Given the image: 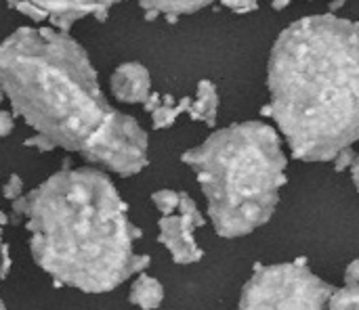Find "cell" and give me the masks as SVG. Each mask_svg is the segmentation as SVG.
Listing matches in <instances>:
<instances>
[{
    "label": "cell",
    "instance_id": "obj_1",
    "mask_svg": "<svg viewBox=\"0 0 359 310\" xmlns=\"http://www.w3.org/2000/svg\"><path fill=\"white\" fill-rule=\"evenodd\" d=\"M25 218L36 265L57 283L105 294L149 267L135 254L141 237L109 176L93 168H61L13 202Z\"/></svg>",
    "mask_w": 359,
    "mask_h": 310
},
{
    "label": "cell",
    "instance_id": "obj_2",
    "mask_svg": "<svg viewBox=\"0 0 359 310\" xmlns=\"http://www.w3.org/2000/svg\"><path fill=\"white\" fill-rule=\"evenodd\" d=\"M271 118L301 162H332L359 141V23L332 13L288 25L269 57Z\"/></svg>",
    "mask_w": 359,
    "mask_h": 310
},
{
    "label": "cell",
    "instance_id": "obj_3",
    "mask_svg": "<svg viewBox=\"0 0 359 310\" xmlns=\"http://www.w3.org/2000/svg\"><path fill=\"white\" fill-rule=\"evenodd\" d=\"M0 86L27 126L67 151L82 153L114 113L86 50L63 29L19 27L4 38Z\"/></svg>",
    "mask_w": 359,
    "mask_h": 310
},
{
    "label": "cell",
    "instance_id": "obj_4",
    "mask_svg": "<svg viewBox=\"0 0 359 310\" xmlns=\"http://www.w3.org/2000/svg\"><path fill=\"white\" fill-rule=\"evenodd\" d=\"M181 160L196 170L212 227L225 239L267 225L288 183L280 134L263 122L221 128Z\"/></svg>",
    "mask_w": 359,
    "mask_h": 310
},
{
    "label": "cell",
    "instance_id": "obj_5",
    "mask_svg": "<svg viewBox=\"0 0 359 310\" xmlns=\"http://www.w3.org/2000/svg\"><path fill=\"white\" fill-rule=\"evenodd\" d=\"M334 288L309 271L305 258L286 265H255L252 279L244 286L240 309H309L328 307Z\"/></svg>",
    "mask_w": 359,
    "mask_h": 310
},
{
    "label": "cell",
    "instance_id": "obj_6",
    "mask_svg": "<svg viewBox=\"0 0 359 310\" xmlns=\"http://www.w3.org/2000/svg\"><path fill=\"white\" fill-rule=\"evenodd\" d=\"M147 132L133 115L116 111L86 143L82 155L120 176L139 174L147 166Z\"/></svg>",
    "mask_w": 359,
    "mask_h": 310
},
{
    "label": "cell",
    "instance_id": "obj_7",
    "mask_svg": "<svg viewBox=\"0 0 359 310\" xmlns=\"http://www.w3.org/2000/svg\"><path fill=\"white\" fill-rule=\"evenodd\" d=\"M204 225H206V218L200 214L198 204L187 193H181L179 214L177 216L175 214L162 216L158 223V227H160L158 241L170 252V256L177 265L200 262L204 252L196 244L194 231L204 227Z\"/></svg>",
    "mask_w": 359,
    "mask_h": 310
},
{
    "label": "cell",
    "instance_id": "obj_8",
    "mask_svg": "<svg viewBox=\"0 0 359 310\" xmlns=\"http://www.w3.org/2000/svg\"><path fill=\"white\" fill-rule=\"evenodd\" d=\"M21 2H29L40 10H44L59 29H69L74 21L86 15H97L103 19L107 10L120 0H21Z\"/></svg>",
    "mask_w": 359,
    "mask_h": 310
},
{
    "label": "cell",
    "instance_id": "obj_9",
    "mask_svg": "<svg viewBox=\"0 0 359 310\" xmlns=\"http://www.w3.org/2000/svg\"><path fill=\"white\" fill-rule=\"evenodd\" d=\"M111 92L122 103H145L151 94V78L141 63H122L111 73Z\"/></svg>",
    "mask_w": 359,
    "mask_h": 310
},
{
    "label": "cell",
    "instance_id": "obj_10",
    "mask_svg": "<svg viewBox=\"0 0 359 310\" xmlns=\"http://www.w3.org/2000/svg\"><path fill=\"white\" fill-rule=\"evenodd\" d=\"M217 111H219L217 86L210 80H200L196 90V101H191L187 115L191 118V122H202L212 128L217 124Z\"/></svg>",
    "mask_w": 359,
    "mask_h": 310
},
{
    "label": "cell",
    "instance_id": "obj_11",
    "mask_svg": "<svg viewBox=\"0 0 359 310\" xmlns=\"http://www.w3.org/2000/svg\"><path fill=\"white\" fill-rule=\"evenodd\" d=\"M215 0H139V6L145 10V19L151 21L158 15H187L208 6Z\"/></svg>",
    "mask_w": 359,
    "mask_h": 310
},
{
    "label": "cell",
    "instance_id": "obj_12",
    "mask_svg": "<svg viewBox=\"0 0 359 310\" xmlns=\"http://www.w3.org/2000/svg\"><path fill=\"white\" fill-rule=\"evenodd\" d=\"M130 304L141 307V309H158L164 300V288L158 279L139 273V277L135 279L133 288H130V296H128Z\"/></svg>",
    "mask_w": 359,
    "mask_h": 310
},
{
    "label": "cell",
    "instance_id": "obj_13",
    "mask_svg": "<svg viewBox=\"0 0 359 310\" xmlns=\"http://www.w3.org/2000/svg\"><path fill=\"white\" fill-rule=\"evenodd\" d=\"M191 105V99L189 97H183L181 101L175 103V97L172 94H162V101L160 105L151 111V122H154V128L160 130V128H170L177 118L181 113H187Z\"/></svg>",
    "mask_w": 359,
    "mask_h": 310
},
{
    "label": "cell",
    "instance_id": "obj_14",
    "mask_svg": "<svg viewBox=\"0 0 359 310\" xmlns=\"http://www.w3.org/2000/svg\"><path fill=\"white\" fill-rule=\"evenodd\" d=\"M328 307L330 309H359V283L347 286L343 290H334Z\"/></svg>",
    "mask_w": 359,
    "mask_h": 310
},
{
    "label": "cell",
    "instance_id": "obj_15",
    "mask_svg": "<svg viewBox=\"0 0 359 310\" xmlns=\"http://www.w3.org/2000/svg\"><path fill=\"white\" fill-rule=\"evenodd\" d=\"M179 199H181V193H177L172 189H162L151 195V202L162 216L175 214V210H179Z\"/></svg>",
    "mask_w": 359,
    "mask_h": 310
},
{
    "label": "cell",
    "instance_id": "obj_16",
    "mask_svg": "<svg viewBox=\"0 0 359 310\" xmlns=\"http://www.w3.org/2000/svg\"><path fill=\"white\" fill-rule=\"evenodd\" d=\"M21 193H23V181H21V176L19 174H11L8 181H6V185L2 187V195L8 202H15L17 197H21Z\"/></svg>",
    "mask_w": 359,
    "mask_h": 310
},
{
    "label": "cell",
    "instance_id": "obj_17",
    "mask_svg": "<svg viewBox=\"0 0 359 310\" xmlns=\"http://www.w3.org/2000/svg\"><path fill=\"white\" fill-rule=\"evenodd\" d=\"M355 151L351 149V147H345L332 162H334V170L337 172H343L345 168H349V166H353V162H355Z\"/></svg>",
    "mask_w": 359,
    "mask_h": 310
},
{
    "label": "cell",
    "instance_id": "obj_18",
    "mask_svg": "<svg viewBox=\"0 0 359 310\" xmlns=\"http://www.w3.org/2000/svg\"><path fill=\"white\" fill-rule=\"evenodd\" d=\"M233 13H252L259 8V0H221Z\"/></svg>",
    "mask_w": 359,
    "mask_h": 310
},
{
    "label": "cell",
    "instance_id": "obj_19",
    "mask_svg": "<svg viewBox=\"0 0 359 310\" xmlns=\"http://www.w3.org/2000/svg\"><path fill=\"white\" fill-rule=\"evenodd\" d=\"M13 128H15V118H13V113L0 109V139L8 136V134L13 132Z\"/></svg>",
    "mask_w": 359,
    "mask_h": 310
},
{
    "label": "cell",
    "instance_id": "obj_20",
    "mask_svg": "<svg viewBox=\"0 0 359 310\" xmlns=\"http://www.w3.org/2000/svg\"><path fill=\"white\" fill-rule=\"evenodd\" d=\"M25 145H27V147H36V149H40V151H50V149H55V145H53L46 136H42V134H36L34 139H27Z\"/></svg>",
    "mask_w": 359,
    "mask_h": 310
},
{
    "label": "cell",
    "instance_id": "obj_21",
    "mask_svg": "<svg viewBox=\"0 0 359 310\" xmlns=\"http://www.w3.org/2000/svg\"><path fill=\"white\" fill-rule=\"evenodd\" d=\"M345 283H347V286H358L359 283V258H355V260L347 267V271H345Z\"/></svg>",
    "mask_w": 359,
    "mask_h": 310
},
{
    "label": "cell",
    "instance_id": "obj_22",
    "mask_svg": "<svg viewBox=\"0 0 359 310\" xmlns=\"http://www.w3.org/2000/svg\"><path fill=\"white\" fill-rule=\"evenodd\" d=\"M8 223V218H6V214L0 210V279L4 277V267H2V254H4V244H2V229H4V225Z\"/></svg>",
    "mask_w": 359,
    "mask_h": 310
},
{
    "label": "cell",
    "instance_id": "obj_23",
    "mask_svg": "<svg viewBox=\"0 0 359 310\" xmlns=\"http://www.w3.org/2000/svg\"><path fill=\"white\" fill-rule=\"evenodd\" d=\"M351 176H353V183H355V187H358L359 191V155L355 157L353 166H351Z\"/></svg>",
    "mask_w": 359,
    "mask_h": 310
},
{
    "label": "cell",
    "instance_id": "obj_24",
    "mask_svg": "<svg viewBox=\"0 0 359 310\" xmlns=\"http://www.w3.org/2000/svg\"><path fill=\"white\" fill-rule=\"evenodd\" d=\"M288 4H290V0H271V6H273L276 10H284Z\"/></svg>",
    "mask_w": 359,
    "mask_h": 310
},
{
    "label": "cell",
    "instance_id": "obj_25",
    "mask_svg": "<svg viewBox=\"0 0 359 310\" xmlns=\"http://www.w3.org/2000/svg\"><path fill=\"white\" fill-rule=\"evenodd\" d=\"M345 2H347V0H332V2H330V13L339 10V8H341V6H343Z\"/></svg>",
    "mask_w": 359,
    "mask_h": 310
},
{
    "label": "cell",
    "instance_id": "obj_26",
    "mask_svg": "<svg viewBox=\"0 0 359 310\" xmlns=\"http://www.w3.org/2000/svg\"><path fill=\"white\" fill-rule=\"evenodd\" d=\"M2 94H4V92H2V86H0V101H2Z\"/></svg>",
    "mask_w": 359,
    "mask_h": 310
}]
</instances>
